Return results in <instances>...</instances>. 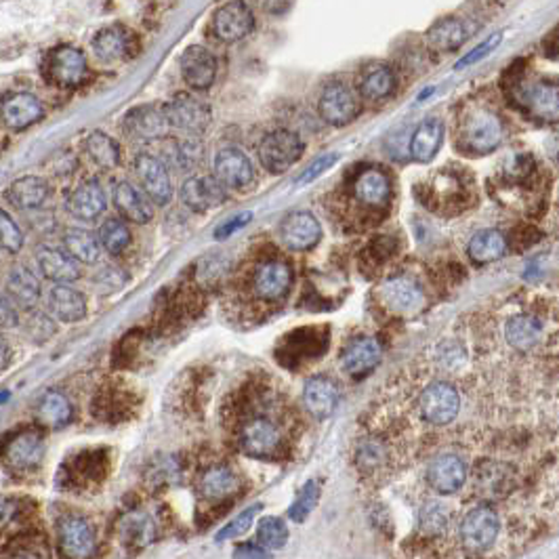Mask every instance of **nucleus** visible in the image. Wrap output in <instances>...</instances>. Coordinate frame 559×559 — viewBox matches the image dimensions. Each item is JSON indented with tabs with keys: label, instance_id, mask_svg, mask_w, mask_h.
Listing matches in <instances>:
<instances>
[{
	"label": "nucleus",
	"instance_id": "f257e3e1",
	"mask_svg": "<svg viewBox=\"0 0 559 559\" xmlns=\"http://www.w3.org/2000/svg\"><path fill=\"white\" fill-rule=\"evenodd\" d=\"M503 141V125L498 114L486 105H467L456 123V147L469 156H486Z\"/></svg>",
	"mask_w": 559,
	"mask_h": 559
},
{
	"label": "nucleus",
	"instance_id": "f03ea898",
	"mask_svg": "<svg viewBox=\"0 0 559 559\" xmlns=\"http://www.w3.org/2000/svg\"><path fill=\"white\" fill-rule=\"evenodd\" d=\"M425 206L431 211H440L444 215L464 211V206L474 202L471 194V181L464 179V175L454 168H444L437 171L434 177L425 181Z\"/></svg>",
	"mask_w": 559,
	"mask_h": 559
},
{
	"label": "nucleus",
	"instance_id": "7ed1b4c3",
	"mask_svg": "<svg viewBox=\"0 0 559 559\" xmlns=\"http://www.w3.org/2000/svg\"><path fill=\"white\" fill-rule=\"evenodd\" d=\"M303 150H305V145H303L299 135L288 129H275L261 139L259 160L265 166V171L282 175L299 163Z\"/></svg>",
	"mask_w": 559,
	"mask_h": 559
},
{
	"label": "nucleus",
	"instance_id": "20e7f679",
	"mask_svg": "<svg viewBox=\"0 0 559 559\" xmlns=\"http://www.w3.org/2000/svg\"><path fill=\"white\" fill-rule=\"evenodd\" d=\"M163 110L171 131L177 129L190 135H202L211 125V105L190 93H177L163 105Z\"/></svg>",
	"mask_w": 559,
	"mask_h": 559
},
{
	"label": "nucleus",
	"instance_id": "39448f33",
	"mask_svg": "<svg viewBox=\"0 0 559 559\" xmlns=\"http://www.w3.org/2000/svg\"><path fill=\"white\" fill-rule=\"evenodd\" d=\"M352 196L364 211L383 213L392 202V181L379 166H366L352 181Z\"/></svg>",
	"mask_w": 559,
	"mask_h": 559
},
{
	"label": "nucleus",
	"instance_id": "423d86ee",
	"mask_svg": "<svg viewBox=\"0 0 559 559\" xmlns=\"http://www.w3.org/2000/svg\"><path fill=\"white\" fill-rule=\"evenodd\" d=\"M57 538L67 559H91L97 554L95 530L83 515H64L57 526Z\"/></svg>",
	"mask_w": 559,
	"mask_h": 559
},
{
	"label": "nucleus",
	"instance_id": "0eeeda50",
	"mask_svg": "<svg viewBox=\"0 0 559 559\" xmlns=\"http://www.w3.org/2000/svg\"><path fill=\"white\" fill-rule=\"evenodd\" d=\"M318 112L324 123L333 126H347L360 114V99L345 83H330L320 93Z\"/></svg>",
	"mask_w": 559,
	"mask_h": 559
},
{
	"label": "nucleus",
	"instance_id": "6e6552de",
	"mask_svg": "<svg viewBox=\"0 0 559 559\" xmlns=\"http://www.w3.org/2000/svg\"><path fill=\"white\" fill-rule=\"evenodd\" d=\"M135 175H137L141 187L147 200H152L154 205L166 206L173 198V184L171 175H168L166 165L154 154L141 152L135 158Z\"/></svg>",
	"mask_w": 559,
	"mask_h": 559
},
{
	"label": "nucleus",
	"instance_id": "1a4fd4ad",
	"mask_svg": "<svg viewBox=\"0 0 559 559\" xmlns=\"http://www.w3.org/2000/svg\"><path fill=\"white\" fill-rule=\"evenodd\" d=\"M89 64L86 55L76 46H57L46 59V76L62 89H74L86 80Z\"/></svg>",
	"mask_w": 559,
	"mask_h": 559
},
{
	"label": "nucleus",
	"instance_id": "9d476101",
	"mask_svg": "<svg viewBox=\"0 0 559 559\" xmlns=\"http://www.w3.org/2000/svg\"><path fill=\"white\" fill-rule=\"evenodd\" d=\"M423 419L431 425H448L456 419L461 410V395L450 383L437 381L421 394L419 400Z\"/></svg>",
	"mask_w": 559,
	"mask_h": 559
},
{
	"label": "nucleus",
	"instance_id": "9b49d317",
	"mask_svg": "<svg viewBox=\"0 0 559 559\" xmlns=\"http://www.w3.org/2000/svg\"><path fill=\"white\" fill-rule=\"evenodd\" d=\"M251 286H253V294L257 296L259 301L265 303L282 301L293 286V269L286 261L280 259L264 261V264L255 269Z\"/></svg>",
	"mask_w": 559,
	"mask_h": 559
},
{
	"label": "nucleus",
	"instance_id": "f8f14e48",
	"mask_svg": "<svg viewBox=\"0 0 559 559\" xmlns=\"http://www.w3.org/2000/svg\"><path fill=\"white\" fill-rule=\"evenodd\" d=\"M498 515L490 507H475L461 524V538L469 554H484L493 547L498 536Z\"/></svg>",
	"mask_w": 559,
	"mask_h": 559
},
{
	"label": "nucleus",
	"instance_id": "ddd939ff",
	"mask_svg": "<svg viewBox=\"0 0 559 559\" xmlns=\"http://www.w3.org/2000/svg\"><path fill=\"white\" fill-rule=\"evenodd\" d=\"M255 28V15L245 3H225L213 13L211 32L221 43H238Z\"/></svg>",
	"mask_w": 559,
	"mask_h": 559
},
{
	"label": "nucleus",
	"instance_id": "4468645a",
	"mask_svg": "<svg viewBox=\"0 0 559 559\" xmlns=\"http://www.w3.org/2000/svg\"><path fill=\"white\" fill-rule=\"evenodd\" d=\"M215 179L224 187L245 190L253 184L255 166L240 147H221L217 156H215Z\"/></svg>",
	"mask_w": 559,
	"mask_h": 559
},
{
	"label": "nucleus",
	"instance_id": "2eb2a0df",
	"mask_svg": "<svg viewBox=\"0 0 559 559\" xmlns=\"http://www.w3.org/2000/svg\"><path fill=\"white\" fill-rule=\"evenodd\" d=\"M240 446L248 456L255 459H267L275 456L282 448V434L265 416H255L246 421L240 434Z\"/></svg>",
	"mask_w": 559,
	"mask_h": 559
},
{
	"label": "nucleus",
	"instance_id": "dca6fc26",
	"mask_svg": "<svg viewBox=\"0 0 559 559\" xmlns=\"http://www.w3.org/2000/svg\"><path fill=\"white\" fill-rule=\"evenodd\" d=\"M280 238L291 251H312L322 240V225L309 211L288 213L280 224Z\"/></svg>",
	"mask_w": 559,
	"mask_h": 559
},
{
	"label": "nucleus",
	"instance_id": "f3484780",
	"mask_svg": "<svg viewBox=\"0 0 559 559\" xmlns=\"http://www.w3.org/2000/svg\"><path fill=\"white\" fill-rule=\"evenodd\" d=\"M181 76L194 91L211 89L217 78V59L208 49L200 45H192L184 51L179 59Z\"/></svg>",
	"mask_w": 559,
	"mask_h": 559
},
{
	"label": "nucleus",
	"instance_id": "a211bd4d",
	"mask_svg": "<svg viewBox=\"0 0 559 559\" xmlns=\"http://www.w3.org/2000/svg\"><path fill=\"white\" fill-rule=\"evenodd\" d=\"M34 261H36L40 275L51 282H57V284H70V282H76L83 275V269L76 261L59 246L40 245L34 251Z\"/></svg>",
	"mask_w": 559,
	"mask_h": 559
},
{
	"label": "nucleus",
	"instance_id": "6ab92c4d",
	"mask_svg": "<svg viewBox=\"0 0 559 559\" xmlns=\"http://www.w3.org/2000/svg\"><path fill=\"white\" fill-rule=\"evenodd\" d=\"M181 200L194 213H206L225 202V187L211 175H194L181 185Z\"/></svg>",
	"mask_w": 559,
	"mask_h": 559
},
{
	"label": "nucleus",
	"instance_id": "aec40b11",
	"mask_svg": "<svg viewBox=\"0 0 559 559\" xmlns=\"http://www.w3.org/2000/svg\"><path fill=\"white\" fill-rule=\"evenodd\" d=\"M5 294L9 296V301L19 309L32 312L36 309L40 294H43V286H40L38 275L34 274V269L28 265L17 264L9 269L5 282Z\"/></svg>",
	"mask_w": 559,
	"mask_h": 559
},
{
	"label": "nucleus",
	"instance_id": "412c9836",
	"mask_svg": "<svg viewBox=\"0 0 559 559\" xmlns=\"http://www.w3.org/2000/svg\"><path fill=\"white\" fill-rule=\"evenodd\" d=\"M91 49L99 62H123L135 53V36L125 25H107L93 36Z\"/></svg>",
	"mask_w": 559,
	"mask_h": 559
},
{
	"label": "nucleus",
	"instance_id": "4be33fe9",
	"mask_svg": "<svg viewBox=\"0 0 559 559\" xmlns=\"http://www.w3.org/2000/svg\"><path fill=\"white\" fill-rule=\"evenodd\" d=\"M477 32V24L469 17L450 15L435 22L427 30V43L437 51H456Z\"/></svg>",
	"mask_w": 559,
	"mask_h": 559
},
{
	"label": "nucleus",
	"instance_id": "5701e85b",
	"mask_svg": "<svg viewBox=\"0 0 559 559\" xmlns=\"http://www.w3.org/2000/svg\"><path fill=\"white\" fill-rule=\"evenodd\" d=\"M520 101L524 110L544 123H555L559 114V93L554 80H536V83L522 86Z\"/></svg>",
	"mask_w": 559,
	"mask_h": 559
},
{
	"label": "nucleus",
	"instance_id": "b1692460",
	"mask_svg": "<svg viewBox=\"0 0 559 559\" xmlns=\"http://www.w3.org/2000/svg\"><path fill=\"white\" fill-rule=\"evenodd\" d=\"M45 107L32 93H13L0 104V118L13 131H24L43 118Z\"/></svg>",
	"mask_w": 559,
	"mask_h": 559
},
{
	"label": "nucleus",
	"instance_id": "393cba45",
	"mask_svg": "<svg viewBox=\"0 0 559 559\" xmlns=\"http://www.w3.org/2000/svg\"><path fill=\"white\" fill-rule=\"evenodd\" d=\"M107 196L97 179H86L67 198V213L80 221H95L105 213Z\"/></svg>",
	"mask_w": 559,
	"mask_h": 559
},
{
	"label": "nucleus",
	"instance_id": "a878e982",
	"mask_svg": "<svg viewBox=\"0 0 559 559\" xmlns=\"http://www.w3.org/2000/svg\"><path fill=\"white\" fill-rule=\"evenodd\" d=\"M46 309L53 320L74 324V322L85 320L86 296L70 284H55L46 293Z\"/></svg>",
	"mask_w": 559,
	"mask_h": 559
},
{
	"label": "nucleus",
	"instance_id": "bb28decb",
	"mask_svg": "<svg viewBox=\"0 0 559 559\" xmlns=\"http://www.w3.org/2000/svg\"><path fill=\"white\" fill-rule=\"evenodd\" d=\"M467 480V467L456 454H442L427 469L429 486L440 494H454Z\"/></svg>",
	"mask_w": 559,
	"mask_h": 559
},
{
	"label": "nucleus",
	"instance_id": "cd10ccee",
	"mask_svg": "<svg viewBox=\"0 0 559 559\" xmlns=\"http://www.w3.org/2000/svg\"><path fill=\"white\" fill-rule=\"evenodd\" d=\"M125 131L135 139L152 141L165 137L171 129H168L163 105H141L126 114Z\"/></svg>",
	"mask_w": 559,
	"mask_h": 559
},
{
	"label": "nucleus",
	"instance_id": "c85d7f7f",
	"mask_svg": "<svg viewBox=\"0 0 559 559\" xmlns=\"http://www.w3.org/2000/svg\"><path fill=\"white\" fill-rule=\"evenodd\" d=\"M51 194V185L46 184V179L28 175V177L13 181L9 190H6V200H9L11 206L17 208V211L30 213L45 208Z\"/></svg>",
	"mask_w": 559,
	"mask_h": 559
},
{
	"label": "nucleus",
	"instance_id": "c756f323",
	"mask_svg": "<svg viewBox=\"0 0 559 559\" xmlns=\"http://www.w3.org/2000/svg\"><path fill=\"white\" fill-rule=\"evenodd\" d=\"M303 404L314 419H328L339 404V387L328 376H312L303 387Z\"/></svg>",
	"mask_w": 559,
	"mask_h": 559
},
{
	"label": "nucleus",
	"instance_id": "7c9ffc66",
	"mask_svg": "<svg viewBox=\"0 0 559 559\" xmlns=\"http://www.w3.org/2000/svg\"><path fill=\"white\" fill-rule=\"evenodd\" d=\"M383 358V347L381 343L374 339V336H360L349 343L345 347V352L341 355L343 368H345L347 374H352L358 379V376L368 374L370 370L376 368V364Z\"/></svg>",
	"mask_w": 559,
	"mask_h": 559
},
{
	"label": "nucleus",
	"instance_id": "2f4dec72",
	"mask_svg": "<svg viewBox=\"0 0 559 559\" xmlns=\"http://www.w3.org/2000/svg\"><path fill=\"white\" fill-rule=\"evenodd\" d=\"M112 200L114 206L118 208V213L123 215L125 219L133 221V224H150L154 217L150 200H147L145 194H141V190H137L131 181H118L112 190Z\"/></svg>",
	"mask_w": 559,
	"mask_h": 559
},
{
	"label": "nucleus",
	"instance_id": "473e14b6",
	"mask_svg": "<svg viewBox=\"0 0 559 559\" xmlns=\"http://www.w3.org/2000/svg\"><path fill=\"white\" fill-rule=\"evenodd\" d=\"M444 123L440 118H427L416 126L413 137H410L408 152L410 158L419 165H427L437 156L444 144Z\"/></svg>",
	"mask_w": 559,
	"mask_h": 559
},
{
	"label": "nucleus",
	"instance_id": "72a5a7b5",
	"mask_svg": "<svg viewBox=\"0 0 559 559\" xmlns=\"http://www.w3.org/2000/svg\"><path fill=\"white\" fill-rule=\"evenodd\" d=\"M43 454H45L43 435L34 429L22 431V434L13 437L9 446L5 450L6 463H9L13 469L19 471L38 467V463L43 461Z\"/></svg>",
	"mask_w": 559,
	"mask_h": 559
},
{
	"label": "nucleus",
	"instance_id": "f704fd0d",
	"mask_svg": "<svg viewBox=\"0 0 559 559\" xmlns=\"http://www.w3.org/2000/svg\"><path fill=\"white\" fill-rule=\"evenodd\" d=\"M358 91L364 99L383 101L394 95L395 74L385 64H370L358 76Z\"/></svg>",
	"mask_w": 559,
	"mask_h": 559
},
{
	"label": "nucleus",
	"instance_id": "c9c22d12",
	"mask_svg": "<svg viewBox=\"0 0 559 559\" xmlns=\"http://www.w3.org/2000/svg\"><path fill=\"white\" fill-rule=\"evenodd\" d=\"M471 264L488 265L507 255V238L498 230H482L471 235L467 245Z\"/></svg>",
	"mask_w": 559,
	"mask_h": 559
},
{
	"label": "nucleus",
	"instance_id": "e433bc0d",
	"mask_svg": "<svg viewBox=\"0 0 559 559\" xmlns=\"http://www.w3.org/2000/svg\"><path fill=\"white\" fill-rule=\"evenodd\" d=\"M383 301L395 312H414L423 305V291L414 280L394 278L381 288Z\"/></svg>",
	"mask_w": 559,
	"mask_h": 559
},
{
	"label": "nucleus",
	"instance_id": "4c0bfd02",
	"mask_svg": "<svg viewBox=\"0 0 559 559\" xmlns=\"http://www.w3.org/2000/svg\"><path fill=\"white\" fill-rule=\"evenodd\" d=\"M64 251L76 261L78 265H93L101 257V246L97 235L83 227H70L64 232Z\"/></svg>",
	"mask_w": 559,
	"mask_h": 559
},
{
	"label": "nucleus",
	"instance_id": "58836bf2",
	"mask_svg": "<svg viewBox=\"0 0 559 559\" xmlns=\"http://www.w3.org/2000/svg\"><path fill=\"white\" fill-rule=\"evenodd\" d=\"M85 152L86 156H89L99 168H104V171L118 168L120 160H123V154H120V145L116 144V139L110 137V135L104 131H93L86 135Z\"/></svg>",
	"mask_w": 559,
	"mask_h": 559
},
{
	"label": "nucleus",
	"instance_id": "ea45409f",
	"mask_svg": "<svg viewBox=\"0 0 559 559\" xmlns=\"http://www.w3.org/2000/svg\"><path fill=\"white\" fill-rule=\"evenodd\" d=\"M120 536L123 543L135 549H144L156 538V524L145 511H131L120 522Z\"/></svg>",
	"mask_w": 559,
	"mask_h": 559
},
{
	"label": "nucleus",
	"instance_id": "a19ab883",
	"mask_svg": "<svg viewBox=\"0 0 559 559\" xmlns=\"http://www.w3.org/2000/svg\"><path fill=\"white\" fill-rule=\"evenodd\" d=\"M240 482L235 477L234 471L230 467H224V464H217V467H211L202 475L200 490L205 498L208 501H221V498L232 496L235 490H238Z\"/></svg>",
	"mask_w": 559,
	"mask_h": 559
},
{
	"label": "nucleus",
	"instance_id": "79ce46f5",
	"mask_svg": "<svg viewBox=\"0 0 559 559\" xmlns=\"http://www.w3.org/2000/svg\"><path fill=\"white\" fill-rule=\"evenodd\" d=\"M541 330L543 324L532 315H515L504 326V334L511 347H515L517 352H528L541 339Z\"/></svg>",
	"mask_w": 559,
	"mask_h": 559
},
{
	"label": "nucleus",
	"instance_id": "37998d69",
	"mask_svg": "<svg viewBox=\"0 0 559 559\" xmlns=\"http://www.w3.org/2000/svg\"><path fill=\"white\" fill-rule=\"evenodd\" d=\"M38 419L49 427H64L72 419V402L62 392H49L40 400Z\"/></svg>",
	"mask_w": 559,
	"mask_h": 559
},
{
	"label": "nucleus",
	"instance_id": "c03bdc74",
	"mask_svg": "<svg viewBox=\"0 0 559 559\" xmlns=\"http://www.w3.org/2000/svg\"><path fill=\"white\" fill-rule=\"evenodd\" d=\"M99 246H104L110 255H120L131 245V230L123 219L110 217L99 227Z\"/></svg>",
	"mask_w": 559,
	"mask_h": 559
},
{
	"label": "nucleus",
	"instance_id": "a18cd8bd",
	"mask_svg": "<svg viewBox=\"0 0 559 559\" xmlns=\"http://www.w3.org/2000/svg\"><path fill=\"white\" fill-rule=\"evenodd\" d=\"M22 328L24 334L28 336L32 343H38V345H43V343L57 334V322L51 318L49 312H43V309H32V312H28Z\"/></svg>",
	"mask_w": 559,
	"mask_h": 559
},
{
	"label": "nucleus",
	"instance_id": "49530a36",
	"mask_svg": "<svg viewBox=\"0 0 559 559\" xmlns=\"http://www.w3.org/2000/svg\"><path fill=\"white\" fill-rule=\"evenodd\" d=\"M25 245L24 230L5 208H0V248L9 255H17Z\"/></svg>",
	"mask_w": 559,
	"mask_h": 559
},
{
	"label": "nucleus",
	"instance_id": "de8ad7c7",
	"mask_svg": "<svg viewBox=\"0 0 559 559\" xmlns=\"http://www.w3.org/2000/svg\"><path fill=\"white\" fill-rule=\"evenodd\" d=\"M257 538L264 547L269 549H282L288 541V528L286 524L278 520V517H264L259 522Z\"/></svg>",
	"mask_w": 559,
	"mask_h": 559
},
{
	"label": "nucleus",
	"instance_id": "09e8293b",
	"mask_svg": "<svg viewBox=\"0 0 559 559\" xmlns=\"http://www.w3.org/2000/svg\"><path fill=\"white\" fill-rule=\"evenodd\" d=\"M318 498H320V484L315 482V480L307 482L305 486H303L301 493H299V496H296V501L293 503L291 511H288L291 520L296 522V524L305 522L307 515L312 514L315 504H318Z\"/></svg>",
	"mask_w": 559,
	"mask_h": 559
},
{
	"label": "nucleus",
	"instance_id": "8fccbe9b",
	"mask_svg": "<svg viewBox=\"0 0 559 559\" xmlns=\"http://www.w3.org/2000/svg\"><path fill=\"white\" fill-rule=\"evenodd\" d=\"M261 509H264V504H253V507H248L246 511H242L238 517H234L230 524H225V526L217 532L215 541L224 543V541H230V538L245 534V532L253 526L255 517H257V514H259Z\"/></svg>",
	"mask_w": 559,
	"mask_h": 559
},
{
	"label": "nucleus",
	"instance_id": "3c124183",
	"mask_svg": "<svg viewBox=\"0 0 559 559\" xmlns=\"http://www.w3.org/2000/svg\"><path fill=\"white\" fill-rule=\"evenodd\" d=\"M448 526V511L440 503H427L421 511V530L429 536L442 534Z\"/></svg>",
	"mask_w": 559,
	"mask_h": 559
},
{
	"label": "nucleus",
	"instance_id": "603ef678",
	"mask_svg": "<svg viewBox=\"0 0 559 559\" xmlns=\"http://www.w3.org/2000/svg\"><path fill=\"white\" fill-rule=\"evenodd\" d=\"M501 40H503V34L501 32H496V34H493V36H488L486 40H484V43L477 45L474 51H469L467 55H464L463 59H459V64H456V70H463V67L480 64L482 59H486L490 53H493L496 46L501 45Z\"/></svg>",
	"mask_w": 559,
	"mask_h": 559
},
{
	"label": "nucleus",
	"instance_id": "864d4df0",
	"mask_svg": "<svg viewBox=\"0 0 559 559\" xmlns=\"http://www.w3.org/2000/svg\"><path fill=\"white\" fill-rule=\"evenodd\" d=\"M339 158H341L339 152H328V154H324V156L315 158L314 163H312V166L305 168V171L299 175V179H296V185L314 184V181L318 179L322 173H326L330 166H334L336 160H339Z\"/></svg>",
	"mask_w": 559,
	"mask_h": 559
},
{
	"label": "nucleus",
	"instance_id": "5fc2aeb1",
	"mask_svg": "<svg viewBox=\"0 0 559 559\" xmlns=\"http://www.w3.org/2000/svg\"><path fill=\"white\" fill-rule=\"evenodd\" d=\"M383 456H385V453H383V448L379 446V444L366 442V444H362L358 450V464L364 471H374L383 463Z\"/></svg>",
	"mask_w": 559,
	"mask_h": 559
},
{
	"label": "nucleus",
	"instance_id": "6e6d98bb",
	"mask_svg": "<svg viewBox=\"0 0 559 559\" xmlns=\"http://www.w3.org/2000/svg\"><path fill=\"white\" fill-rule=\"evenodd\" d=\"M6 559H49L43 543H22L11 551Z\"/></svg>",
	"mask_w": 559,
	"mask_h": 559
},
{
	"label": "nucleus",
	"instance_id": "4d7b16f0",
	"mask_svg": "<svg viewBox=\"0 0 559 559\" xmlns=\"http://www.w3.org/2000/svg\"><path fill=\"white\" fill-rule=\"evenodd\" d=\"M17 326H19L17 307L9 301V296L0 291V328L11 330V328H17Z\"/></svg>",
	"mask_w": 559,
	"mask_h": 559
},
{
	"label": "nucleus",
	"instance_id": "13d9d810",
	"mask_svg": "<svg viewBox=\"0 0 559 559\" xmlns=\"http://www.w3.org/2000/svg\"><path fill=\"white\" fill-rule=\"evenodd\" d=\"M253 215L251 213H242V215H235V217H232L230 221H225L224 225H219L217 230H215V238L217 240H224V238H230V235L234 232H238L240 227H245L246 224H251Z\"/></svg>",
	"mask_w": 559,
	"mask_h": 559
},
{
	"label": "nucleus",
	"instance_id": "bf43d9fd",
	"mask_svg": "<svg viewBox=\"0 0 559 559\" xmlns=\"http://www.w3.org/2000/svg\"><path fill=\"white\" fill-rule=\"evenodd\" d=\"M123 282H125L123 274H120L118 269L112 267V265L101 269V272L97 274V278H95V284L99 286V291H101V288L107 291V284H114V288H120V286H123Z\"/></svg>",
	"mask_w": 559,
	"mask_h": 559
},
{
	"label": "nucleus",
	"instance_id": "052dcab7",
	"mask_svg": "<svg viewBox=\"0 0 559 559\" xmlns=\"http://www.w3.org/2000/svg\"><path fill=\"white\" fill-rule=\"evenodd\" d=\"M234 559H272V555L264 547H259V544L245 543L234 549Z\"/></svg>",
	"mask_w": 559,
	"mask_h": 559
},
{
	"label": "nucleus",
	"instance_id": "680f3d73",
	"mask_svg": "<svg viewBox=\"0 0 559 559\" xmlns=\"http://www.w3.org/2000/svg\"><path fill=\"white\" fill-rule=\"evenodd\" d=\"M11 360H13L11 343L6 341L5 334H0V370H5L6 366H9Z\"/></svg>",
	"mask_w": 559,
	"mask_h": 559
},
{
	"label": "nucleus",
	"instance_id": "e2e57ef3",
	"mask_svg": "<svg viewBox=\"0 0 559 559\" xmlns=\"http://www.w3.org/2000/svg\"><path fill=\"white\" fill-rule=\"evenodd\" d=\"M5 400H9V392H3V394H0V404H3Z\"/></svg>",
	"mask_w": 559,
	"mask_h": 559
}]
</instances>
